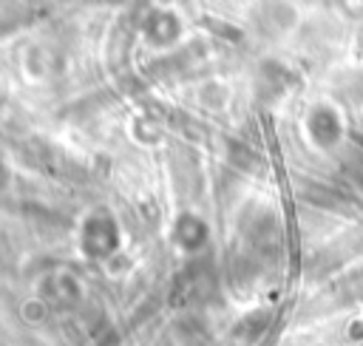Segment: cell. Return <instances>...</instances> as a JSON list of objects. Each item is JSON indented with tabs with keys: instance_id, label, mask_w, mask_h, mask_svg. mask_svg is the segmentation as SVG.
Returning <instances> with one entry per match:
<instances>
[{
	"instance_id": "obj_1",
	"label": "cell",
	"mask_w": 363,
	"mask_h": 346,
	"mask_svg": "<svg viewBox=\"0 0 363 346\" xmlns=\"http://www.w3.org/2000/svg\"><path fill=\"white\" fill-rule=\"evenodd\" d=\"M346 167H349V176L354 179V184L363 190V153L360 150H352L346 156Z\"/></svg>"
}]
</instances>
